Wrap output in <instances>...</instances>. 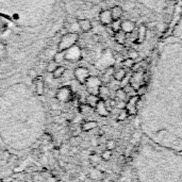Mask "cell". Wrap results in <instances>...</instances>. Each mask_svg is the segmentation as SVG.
I'll list each match as a JSON object with an SVG mask.
<instances>
[{
	"instance_id": "1",
	"label": "cell",
	"mask_w": 182,
	"mask_h": 182,
	"mask_svg": "<svg viewBox=\"0 0 182 182\" xmlns=\"http://www.w3.org/2000/svg\"><path fill=\"white\" fill-rule=\"evenodd\" d=\"M133 159L138 182H180L182 152L157 145L144 135Z\"/></svg>"
},
{
	"instance_id": "2",
	"label": "cell",
	"mask_w": 182,
	"mask_h": 182,
	"mask_svg": "<svg viewBox=\"0 0 182 182\" xmlns=\"http://www.w3.org/2000/svg\"><path fill=\"white\" fill-rule=\"evenodd\" d=\"M78 38H79V36H78V34L76 32H70L64 34L61 37L60 42H59V50H67L69 48L73 47L77 42H78Z\"/></svg>"
},
{
	"instance_id": "3",
	"label": "cell",
	"mask_w": 182,
	"mask_h": 182,
	"mask_svg": "<svg viewBox=\"0 0 182 182\" xmlns=\"http://www.w3.org/2000/svg\"><path fill=\"white\" fill-rule=\"evenodd\" d=\"M84 85L86 86V90L90 94L98 95V90L102 85V81L99 77L96 76H90L88 80L85 81Z\"/></svg>"
},
{
	"instance_id": "4",
	"label": "cell",
	"mask_w": 182,
	"mask_h": 182,
	"mask_svg": "<svg viewBox=\"0 0 182 182\" xmlns=\"http://www.w3.org/2000/svg\"><path fill=\"white\" fill-rule=\"evenodd\" d=\"M73 93L68 86H62L55 92V98L61 102H70L73 100Z\"/></svg>"
},
{
	"instance_id": "5",
	"label": "cell",
	"mask_w": 182,
	"mask_h": 182,
	"mask_svg": "<svg viewBox=\"0 0 182 182\" xmlns=\"http://www.w3.org/2000/svg\"><path fill=\"white\" fill-rule=\"evenodd\" d=\"M140 98H141L140 96L134 95V96H132V97H129L128 101L126 102V108H125V109L127 110L129 116H130V115H132V116L138 115V103Z\"/></svg>"
},
{
	"instance_id": "6",
	"label": "cell",
	"mask_w": 182,
	"mask_h": 182,
	"mask_svg": "<svg viewBox=\"0 0 182 182\" xmlns=\"http://www.w3.org/2000/svg\"><path fill=\"white\" fill-rule=\"evenodd\" d=\"M145 81H146V78L144 73H141V71H135V73L132 75L131 78H130L129 84L136 91L141 85L145 84Z\"/></svg>"
},
{
	"instance_id": "7",
	"label": "cell",
	"mask_w": 182,
	"mask_h": 182,
	"mask_svg": "<svg viewBox=\"0 0 182 182\" xmlns=\"http://www.w3.org/2000/svg\"><path fill=\"white\" fill-rule=\"evenodd\" d=\"M73 73H75V78L80 84L85 83V81L88 80V78L91 76L90 70L88 68H85V67H78V68L75 69Z\"/></svg>"
},
{
	"instance_id": "8",
	"label": "cell",
	"mask_w": 182,
	"mask_h": 182,
	"mask_svg": "<svg viewBox=\"0 0 182 182\" xmlns=\"http://www.w3.org/2000/svg\"><path fill=\"white\" fill-rule=\"evenodd\" d=\"M94 110L96 111V113L102 117H107L110 115V111L106 104V101L102 100V99L99 100L98 103H97V106H96V108H95Z\"/></svg>"
},
{
	"instance_id": "9",
	"label": "cell",
	"mask_w": 182,
	"mask_h": 182,
	"mask_svg": "<svg viewBox=\"0 0 182 182\" xmlns=\"http://www.w3.org/2000/svg\"><path fill=\"white\" fill-rule=\"evenodd\" d=\"M99 20L103 26H110L111 22H113V18H112V15H111V11L110 10H102L99 14Z\"/></svg>"
},
{
	"instance_id": "10",
	"label": "cell",
	"mask_w": 182,
	"mask_h": 182,
	"mask_svg": "<svg viewBox=\"0 0 182 182\" xmlns=\"http://www.w3.org/2000/svg\"><path fill=\"white\" fill-rule=\"evenodd\" d=\"M98 127V123L97 121H95V120H85L83 121L80 126V129L81 131L83 132H90L92 130H94V129H97Z\"/></svg>"
},
{
	"instance_id": "11",
	"label": "cell",
	"mask_w": 182,
	"mask_h": 182,
	"mask_svg": "<svg viewBox=\"0 0 182 182\" xmlns=\"http://www.w3.org/2000/svg\"><path fill=\"white\" fill-rule=\"evenodd\" d=\"M78 26H79V28L82 32L84 33H88L90 32L93 28V25H92V22L90 19H86V18H83V19H79L78 20Z\"/></svg>"
},
{
	"instance_id": "12",
	"label": "cell",
	"mask_w": 182,
	"mask_h": 182,
	"mask_svg": "<svg viewBox=\"0 0 182 182\" xmlns=\"http://www.w3.org/2000/svg\"><path fill=\"white\" fill-rule=\"evenodd\" d=\"M135 29V24L131 20H123L121 22V31H124L126 34H129V33H132Z\"/></svg>"
},
{
	"instance_id": "13",
	"label": "cell",
	"mask_w": 182,
	"mask_h": 182,
	"mask_svg": "<svg viewBox=\"0 0 182 182\" xmlns=\"http://www.w3.org/2000/svg\"><path fill=\"white\" fill-rule=\"evenodd\" d=\"M99 100H100V98H99L98 95L90 94V95H88V97H86V99H85V103H86L88 106L91 107L92 109H95Z\"/></svg>"
},
{
	"instance_id": "14",
	"label": "cell",
	"mask_w": 182,
	"mask_h": 182,
	"mask_svg": "<svg viewBox=\"0 0 182 182\" xmlns=\"http://www.w3.org/2000/svg\"><path fill=\"white\" fill-rule=\"evenodd\" d=\"M110 11H111V15H112L113 20L120 19L121 16H123V14H124V9L121 7H119V5H115V7H112Z\"/></svg>"
},
{
	"instance_id": "15",
	"label": "cell",
	"mask_w": 182,
	"mask_h": 182,
	"mask_svg": "<svg viewBox=\"0 0 182 182\" xmlns=\"http://www.w3.org/2000/svg\"><path fill=\"white\" fill-rule=\"evenodd\" d=\"M34 90H35L37 95L44 94V91H45L44 81L42 80V79H40L38 77H37L36 79H34Z\"/></svg>"
},
{
	"instance_id": "16",
	"label": "cell",
	"mask_w": 182,
	"mask_h": 182,
	"mask_svg": "<svg viewBox=\"0 0 182 182\" xmlns=\"http://www.w3.org/2000/svg\"><path fill=\"white\" fill-rule=\"evenodd\" d=\"M98 96H99V98L102 99V100L109 99L110 98V88H108L107 85H103V84H102L98 90Z\"/></svg>"
},
{
	"instance_id": "17",
	"label": "cell",
	"mask_w": 182,
	"mask_h": 182,
	"mask_svg": "<svg viewBox=\"0 0 182 182\" xmlns=\"http://www.w3.org/2000/svg\"><path fill=\"white\" fill-rule=\"evenodd\" d=\"M146 33H147L146 27L144 25H141L140 27H138V34H136V42H138V43H142L143 40H145Z\"/></svg>"
},
{
	"instance_id": "18",
	"label": "cell",
	"mask_w": 182,
	"mask_h": 182,
	"mask_svg": "<svg viewBox=\"0 0 182 182\" xmlns=\"http://www.w3.org/2000/svg\"><path fill=\"white\" fill-rule=\"evenodd\" d=\"M126 75H127V71L124 68H119L113 73V79L117 82H121L123 79L126 77Z\"/></svg>"
},
{
	"instance_id": "19",
	"label": "cell",
	"mask_w": 182,
	"mask_h": 182,
	"mask_svg": "<svg viewBox=\"0 0 182 182\" xmlns=\"http://www.w3.org/2000/svg\"><path fill=\"white\" fill-rule=\"evenodd\" d=\"M114 38L116 40V43H118L120 45H124L126 43V40H127V34L124 31L120 30V31H118V32L114 34Z\"/></svg>"
},
{
	"instance_id": "20",
	"label": "cell",
	"mask_w": 182,
	"mask_h": 182,
	"mask_svg": "<svg viewBox=\"0 0 182 182\" xmlns=\"http://www.w3.org/2000/svg\"><path fill=\"white\" fill-rule=\"evenodd\" d=\"M115 96H116V98L118 99V101H126V99H127L128 97L127 93L125 92V90L123 88H117L116 91H115Z\"/></svg>"
},
{
	"instance_id": "21",
	"label": "cell",
	"mask_w": 182,
	"mask_h": 182,
	"mask_svg": "<svg viewBox=\"0 0 182 182\" xmlns=\"http://www.w3.org/2000/svg\"><path fill=\"white\" fill-rule=\"evenodd\" d=\"M66 71V68H65V66H62V65H59L57 68H55V70L52 73V76H53V78L55 79H60L61 77L65 73Z\"/></svg>"
},
{
	"instance_id": "22",
	"label": "cell",
	"mask_w": 182,
	"mask_h": 182,
	"mask_svg": "<svg viewBox=\"0 0 182 182\" xmlns=\"http://www.w3.org/2000/svg\"><path fill=\"white\" fill-rule=\"evenodd\" d=\"M65 55H66V50H61V51L59 50L55 55V57H53V61H55L58 64H60L61 62L66 60Z\"/></svg>"
},
{
	"instance_id": "23",
	"label": "cell",
	"mask_w": 182,
	"mask_h": 182,
	"mask_svg": "<svg viewBox=\"0 0 182 182\" xmlns=\"http://www.w3.org/2000/svg\"><path fill=\"white\" fill-rule=\"evenodd\" d=\"M88 178L92 179V180H98V179L102 178V173L99 171L98 168H93L91 171H90V176Z\"/></svg>"
},
{
	"instance_id": "24",
	"label": "cell",
	"mask_w": 182,
	"mask_h": 182,
	"mask_svg": "<svg viewBox=\"0 0 182 182\" xmlns=\"http://www.w3.org/2000/svg\"><path fill=\"white\" fill-rule=\"evenodd\" d=\"M58 66H59L58 63L55 62V61H53V60H51V61H49V62L47 63V65H46V71L49 73H52Z\"/></svg>"
},
{
	"instance_id": "25",
	"label": "cell",
	"mask_w": 182,
	"mask_h": 182,
	"mask_svg": "<svg viewBox=\"0 0 182 182\" xmlns=\"http://www.w3.org/2000/svg\"><path fill=\"white\" fill-rule=\"evenodd\" d=\"M110 27H111V29L113 30L115 33L118 32V31H120V30H121V20H120V19L113 20V22H111Z\"/></svg>"
},
{
	"instance_id": "26",
	"label": "cell",
	"mask_w": 182,
	"mask_h": 182,
	"mask_svg": "<svg viewBox=\"0 0 182 182\" xmlns=\"http://www.w3.org/2000/svg\"><path fill=\"white\" fill-rule=\"evenodd\" d=\"M112 154H113V150H109V149H104L100 154V158L101 160L103 161H110L111 158H112Z\"/></svg>"
},
{
	"instance_id": "27",
	"label": "cell",
	"mask_w": 182,
	"mask_h": 182,
	"mask_svg": "<svg viewBox=\"0 0 182 182\" xmlns=\"http://www.w3.org/2000/svg\"><path fill=\"white\" fill-rule=\"evenodd\" d=\"M81 142H82V140H81V138L79 135H78V136H71L70 140L68 141L69 145L71 146V147H73V146H77V147H78V146L80 145Z\"/></svg>"
},
{
	"instance_id": "28",
	"label": "cell",
	"mask_w": 182,
	"mask_h": 182,
	"mask_svg": "<svg viewBox=\"0 0 182 182\" xmlns=\"http://www.w3.org/2000/svg\"><path fill=\"white\" fill-rule=\"evenodd\" d=\"M128 117H129V114H128L127 110L126 109H123V110H119V113H118V116H117V120H125L127 119Z\"/></svg>"
},
{
	"instance_id": "29",
	"label": "cell",
	"mask_w": 182,
	"mask_h": 182,
	"mask_svg": "<svg viewBox=\"0 0 182 182\" xmlns=\"http://www.w3.org/2000/svg\"><path fill=\"white\" fill-rule=\"evenodd\" d=\"M100 160H101V158L99 157L97 153H92L91 156H90V162H91V164H94V165H96V164H98L99 162H100Z\"/></svg>"
},
{
	"instance_id": "30",
	"label": "cell",
	"mask_w": 182,
	"mask_h": 182,
	"mask_svg": "<svg viewBox=\"0 0 182 182\" xmlns=\"http://www.w3.org/2000/svg\"><path fill=\"white\" fill-rule=\"evenodd\" d=\"M134 64H135V61L130 58L125 59L124 61H123V65H124L125 67H127V68H132V67L134 66Z\"/></svg>"
},
{
	"instance_id": "31",
	"label": "cell",
	"mask_w": 182,
	"mask_h": 182,
	"mask_svg": "<svg viewBox=\"0 0 182 182\" xmlns=\"http://www.w3.org/2000/svg\"><path fill=\"white\" fill-rule=\"evenodd\" d=\"M116 148V142L114 140H108L106 142V149L114 150Z\"/></svg>"
},
{
	"instance_id": "32",
	"label": "cell",
	"mask_w": 182,
	"mask_h": 182,
	"mask_svg": "<svg viewBox=\"0 0 182 182\" xmlns=\"http://www.w3.org/2000/svg\"><path fill=\"white\" fill-rule=\"evenodd\" d=\"M147 93V86H146V84H143V85H141L140 88L136 90V95L138 96H140V97H143L144 95Z\"/></svg>"
},
{
	"instance_id": "33",
	"label": "cell",
	"mask_w": 182,
	"mask_h": 182,
	"mask_svg": "<svg viewBox=\"0 0 182 182\" xmlns=\"http://www.w3.org/2000/svg\"><path fill=\"white\" fill-rule=\"evenodd\" d=\"M128 58L132 59V60H136L138 58V52L134 49H130V50L128 51Z\"/></svg>"
},
{
	"instance_id": "34",
	"label": "cell",
	"mask_w": 182,
	"mask_h": 182,
	"mask_svg": "<svg viewBox=\"0 0 182 182\" xmlns=\"http://www.w3.org/2000/svg\"><path fill=\"white\" fill-rule=\"evenodd\" d=\"M28 76H29L30 78H32V79H36V78H37L36 70H34V69H30L29 73H28Z\"/></svg>"
},
{
	"instance_id": "35",
	"label": "cell",
	"mask_w": 182,
	"mask_h": 182,
	"mask_svg": "<svg viewBox=\"0 0 182 182\" xmlns=\"http://www.w3.org/2000/svg\"><path fill=\"white\" fill-rule=\"evenodd\" d=\"M116 108L119 110H123L126 108V101H117L116 102Z\"/></svg>"
},
{
	"instance_id": "36",
	"label": "cell",
	"mask_w": 182,
	"mask_h": 182,
	"mask_svg": "<svg viewBox=\"0 0 182 182\" xmlns=\"http://www.w3.org/2000/svg\"><path fill=\"white\" fill-rule=\"evenodd\" d=\"M69 182H80V181H79V179L78 178H73V179H70V181Z\"/></svg>"
}]
</instances>
